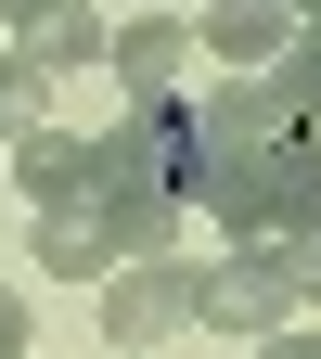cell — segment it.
<instances>
[{
	"label": "cell",
	"instance_id": "cell-1",
	"mask_svg": "<svg viewBox=\"0 0 321 359\" xmlns=\"http://www.w3.org/2000/svg\"><path fill=\"white\" fill-rule=\"evenodd\" d=\"M206 154H218L206 116L180 103V90H155V103H129L103 142H90V193H103V180H155L167 205H193V193H206Z\"/></svg>",
	"mask_w": 321,
	"mask_h": 359
},
{
	"label": "cell",
	"instance_id": "cell-2",
	"mask_svg": "<svg viewBox=\"0 0 321 359\" xmlns=\"http://www.w3.org/2000/svg\"><path fill=\"white\" fill-rule=\"evenodd\" d=\"M283 308H296L283 244H232L218 269H193V334H283Z\"/></svg>",
	"mask_w": 321,
	"mask_h": 359
},
{
	"label": "cell",
	"instance_id": "cell-3",
	"mask_svg": "<svg viewBox=\"0 0 321 359\" xmlns=\"http://www.w3.org/2000/svg\"><path fill=\"white\" fill-rule=\"evenodd\" d=\"M103 334H116V346H167V334H193V269H180V257H129L116 283H103Z\"/></svg>",
	"mask_w": 321,
	"mask_h": 359
},
{
	"label": "cell",
	"instance_id": "cell-4",
	"mask_svg": "<svg viewBox=\"0 0 321 359\" xmlns=\"http://www.w3.org/2000/svg\"><path fill=\"white\" fill-rule=\"evenodd\" d=\"M103 65L129 77V103H155V90H180V65H193V26L180 13H129V26H103Z\"/></svg>",
	"mask_w": 321,
	"mask_h": 359
},
{
	"label": "cell",
	"instance_id": "cell-5",
	"mask_svg": "<svg viewBox=\"0 0 321 359\" xmlns=\"http://www.w3.org/2000/svg\"><path fill=\"white\" fill-rule=\"evenodd\" d=\"M90 231H103V257H167L180 205L155 193V180H103V193H90Z\"/></svg>",
	"mask_w": 321,
	"mask_h": 359
},
{
	"label": "cell",
	"instance_id": "cell-6",
	"mask_svg": "<svg viewBox=\"0 0 321 359\" xmlns=\"http://www.w3.org/2000/svg\"><path fill=\"white\" fill-rule=\"evenodd\" d=\"M13 180H26L39 218H65V205H90V142H77V128H26V142H13Z\"/></svg>",
	"mask_w": 321,
	"mask_h": 359
},
{
	"label": "cell",
	"instance_id": "cell-7",
	"mask_svg": "<svg viewBox=\"0 0 321 359\" xmlns=\"http://www.w3.org/2000/svg\"><path fill=\"white\" fill-rule=\"evenodd\" d=\"M321 231V128H283L270 142V244Z\"/></svg>",
	"mask_w": 321,
	"mask_h": 359
},
{
	"label": "cell",
	"instance_id": "cell-8",
	"mask_svg": "<svg viewBox=\"0 0 321 359\" xmlns=\"http://www.w3.org/2000/svg\"><path fill=\"white\" fill-rule=\"evenodd\" d=\"M193 116H206V142H283V128H308L283 90H270V65H257V77H232V90H206Z\"/></svg>",
	"mask_w": 321,
	"mask_h": 359
},
{
	"label": "cell",
	"instance_id": "cell-9",
	"mask_svg": "<svg viewBox=\"0 0 321 359\" xmlns=\"http://www.w3.org/2000/svg\"><path fill=\"white\" fill-rule=\"evenodd\" d=\"M296 39V0H206V52H232V65H270Z\"/></svg>",
	"mask_w": 321,
	"mask_h": 359
},
{
	"label": "cell",
	"instance_id": "cell-10",
	"mask_svg": "<svg viewBox=\"0 0 321 359\" xmlns=\"http://www.w3.org/2000/svg\"><path fill=\"white\" fill-rule=\"evenodd\" d=\"M26 65H39V77H77V65H103V26H90V0H52V13L26 26Z\"/></svg>",
	"mask_w": 321,
	"mask_h": 359
},
{
	"label": "cell",
	"instance_id": "cell-11",
	"mask_svg": "<svg viewBox=\"0 0 321 359\" xmlns=\"http://www.w3.org/2000/svg\"><path fill=\"white\" fill-rule=\"evenodd\" d=\"M39 269H52V283H103V231H90V205H65V218H39Z\"/></svg>",
	"mask_w": 321,
	"mask_h": 359
},
{
	"label": "cell",
	"instance_id": "cell-12",
	"mask_svg": "<svg viewBox=\"0 0 321 359\" xmlns=\"http://www.w3.org/2000/svg\"><path fill=\"white\" fill-rule=\"evenodd\" d=\"M26 128H52V77L26 52H0V142H26Z\"/></svg>",
	"mask_w": 321,
	"mask_h": 359
},
{
	"label": "cell",
	"instance_id": "cell-13",
	"mask_svg": "<svg viewBox=\"0 0 321 359\" xmlns=\"http://www.w3.org/2000/svg\"><path fill=\"white\" fill-rule=\"evenodd\" d=\"M270 90H283V103H296V116L321 128V26H296L283 52H270Z\"/></svg>",
	"mask_w": 321,
	"mask_h": 359
},
{
	"label": "cell",
	"instance_id": "cell-14",
	"mask_svg": "<svg viewBox=\"0 0 321 359\" xmlns=\"http://www.w3.org/2000/svg\"><path fill=\"white\" fill-rule=\"evenodd\" d=\"M283 283H296V295L321 308V231H296V244H283Z\"/></svg>",
	"mask_w": 321,
	"mask_h": 359
},
{
	"label": "cell",
	"instance_id": "cell-15",
	"mask_svg": "<svg viewBox=\"0 0 321 359\" xmlns=\"http://www.w3.org/2000/svg\"><path fill=\"white\" fill-rule=\"evenodd\" d=\"M0 359H26V295L0 283Z\"/></svg>",
	"mask_w": 321,
	"mask_h": 359
},
{
	"label": "cell",
	"instance_id": "cell-16",
	"mask_svg": "<svg viewBox=\"0 0 321 359\" xmlns=\"http://www.w3.org/2000/svg\"><path fill=\"white\" fill-rule=\"evenodd\" d=\"M257 359H321V334H257Z\"/></svg>",
	"mask_w": 321,
	"mask_h": 359
},
{
	"label": "cell",
	"instance_id": "cell-17",
	"mask_svg": "<svg viewBox=\"0 0 321 359\" xmlns=\"http://www.w3.org/2000/svg\"><path fill=\"white\" fill-rule=\"evenodd\" d=\"M296 26H321V0H296Z\"/></svg>",
	"mask_w": 321,
	"mask_h": 359
}]
</instances>
